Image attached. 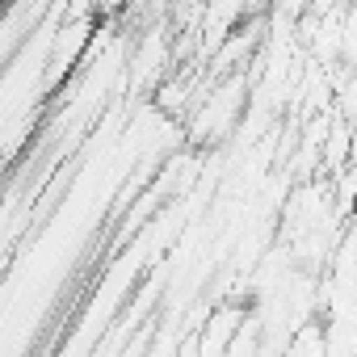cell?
<instances>
[{
  "label": "cell",
  "mask_w": 357,
  "mask_h": 357,
  "mask_svg": "<svg viewBox=\"0 0 357 357\" xmlns=\"http://www.w3.org/2000/svg\"><path fill=\"white\" fill-rule=\"evenodd\" d=\"M340 63L357 68V5L344 9V26H340Z\"/></svg>",
  "instance_id": "2"
},
{
  "label": "cell",
  "mask_w": 357,
  "mask_h": 357,
  "mask_svg": "<svg viewBox=\"0 0 357 357\" xmlns=\"http://www.w3.org/2000/svg\"><path fill=\"white\" fill-rule=\"evenodd\" d=\"M244 324V307H219L206 319V336H202V357H227L236 332Z\"/></svg>",
  "instance_id": "1"
}]
</instances>
